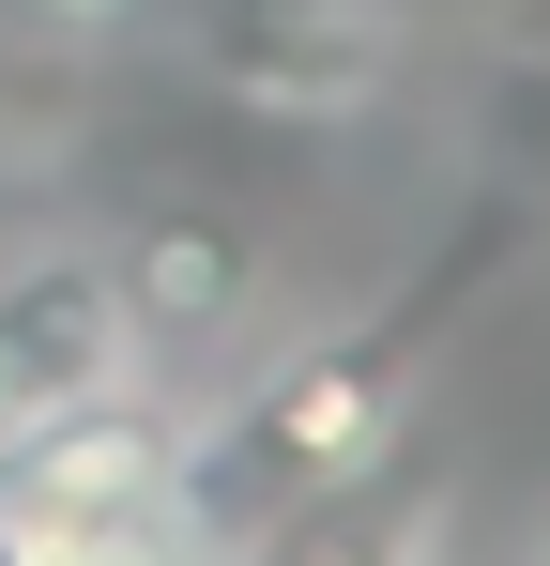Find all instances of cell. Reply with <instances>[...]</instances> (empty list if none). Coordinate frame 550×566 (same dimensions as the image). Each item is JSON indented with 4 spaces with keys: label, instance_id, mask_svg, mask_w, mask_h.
<instances>
[{
    "label": "cell",
    "instance_id": "6da1fadb",
    "mask_svg": "<svg viewBox=\"0 0 550 566\" xmlns=\"http://www.w3.org/2000/svg\"><path fill=\"white\" fill-rule=\"evenodd\" d=\"M138 368H154V337H138V306H123L107 261L46 245V261L0 276V444H15L31 413H77L107 382H138Z\"/></svg>",
    "mask_w": 550,
    "mask_h": 566
},
{
    "label": "cell",
    "instance_id": "7a4b0ae2",
    "mask_svg": "<svg viewBox=\"0 0 550 566\" xmlns=\"http://www.w3.org/2000/svg\"><path fill=\"white\" fill-rule=\"evenodd\" d=\"M398 46V0H199V62L261 107H352Z\"/></svg>",
    "mask_w": 550,
    "mask_h": 566
},
{
    "label": "cell",
    "instance_id": "3957f363",
    "mask_svg": "<svg viewBox=\"0 0 550 566\" xmlns=\"http://www.w3.org/2000/svg\"><path fill=\"white\" fill-rule=\"evenodd\" d=\"M107 276L138 306V337H230V322L261 306V245H245L230 214H154Z\"/></svg>",
    "mask_w": 550,
    "mask_h": 566
},
{
    "label": "cell",
    "instance_id": "277c9868",
    "mask_svg": "<svg viewBox=\"0 0 550 566\" xmlns=\"http://www.w3.org/2000/svg\"><path fill=\"white\" fill-rule=\"evenodd\" d=\"M429 552H444V521H429V505H398V490H352V505H321V521H306L275 566H429Z\"/></svg>",
    "mask_w": 550,
    "mask_h": 566
},
{
    "label": "cell",
    "instance_id": "5b68a950",
    "mask_svg": "<svg viewBox=\"0 0 550 566\" xmlns=\"http://www.w3.org/2000/svg\"><path fill=\"white\" fill-rule=\"evenodd\" d=\"M154 0H0V31L15 46H107V31H138Z\"/></svg>",
    "mask_w": 550,
    "mask_h": 566
},
{
    "label": "cell",
    "instance_id": "8992f818",
    "mask_svg": "<svg viewBox=\"0 0 550 566\" xmlns=\"http://www.w3.org/2000/svg\"><path fill=\"white\" fill-rule=\"evenodd\" d=\"M520 566H550V521H536V552H520Z\"/></svg>",
    "mask_w": 550,
    "mask_h": 566
}]
</instances>
